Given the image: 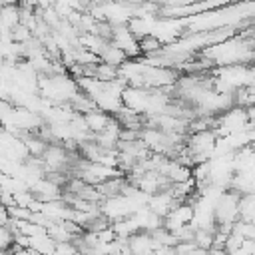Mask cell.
Instances as JSON below:
<instances>
[{
  "instance_id": "9c48e42d",
  "label": "cell",
  "mask_w": 255,
  "mask_h": 255,
  "mask_svg": "<svg viewBox=\"0 0 255 255\" xmlns=\"http://www.w3.org/2000/svg\"><path fill=\"white\" fill-rule=\"evenodd\" d=\"M98 58H100V62H106V64H112V66H118V68L128 60L126 52L122 48H118L114 42H110V40L104 44V48H102Z\"/></svg>"
},
{
  "instance_id": "7c38bea8",
  "label": "cell",
  "mask_w": 255,
  "mask_h": 255,
  "mask_svg": "<svg viewBox=\"0 0 255 255\" xmlns=\"http://www.w3.org/2000/svg\"><path fill=\"white\" fill-rule=\"evenodd\" d=\"M251 74H253V86H255V62L251 64Z\"/></svg>"
},
{
  "instance_id": "ba28073f",
  "label": "cell",
  "mask_w": 255,
  "mask_h": 255,
  "mask_svg": "<svg viewBox=\"0 0 255 255\" xmlns=\"http://www.w3.org/2000/svg\"><path fill=\"white\" fill-rule=\"evenodd\" d=\"M84 120H86V126H88V129L92 133H100L114 122V116L104 112V110H100V108H94V110L84 114Z\"/></svg>"
},
{
  "instance_id": "6da1fadb",
  "label": "cell",
  "mask_w": 255,
  "mask_h": 255,
  "mask_svg": "<svg viewBox=\"0 0 255 255\" xmlns=\"http://www.w3.org/2000/svg\"><path fill=\"white\" fill-rule=\"evenodd\" d=\"M205 56L213 68L231 66V64H253L255 62V40L243 34H235L219 44L207 46L199 52Z\"/></svg>"
},
{
  "instance_id": "30bf717a",
  "label": "cell",
  "mask_w": 255,
  "mask_h": 255,
  "mask_svg": "<svg viewBox=\"0 0 255 255\" xmlns=\"http://www.w3.org/2000/svg\"><path fill=\"white\" fill-rule=\"evenodd\" d=\"M30 249H34V251H38V253H42V255H52L54 251H56V241L48 235V231L46 233H42V235H34V237H30Z\"/></svg>"
},
{
  "instance_id": "277c9868",
  "label": "cell",
  "mask_w": 255,
  "mask_h": 255,
  "mask_svg": "<svg viewBox=\"0 0 255 255\" xmlns=\"http://www.w3.org/2000/svg\"><path fill=\"white\" fill-rule=\"evenodd\" d=\"M249 128H251V122H249L247 110L241 106H231L229 110L221 112L213 126L217 135H231V133H237Z\"/></svg>"
},
{
  "instance_id": "4fadbf2b",
  "label": "cell",
  "mask_w": 255,
  "mask_h": 255,
  "mask_svg": "<svg viewBox=\"0 0 255 255\" xmlns=\"http://www.w3.org/2000/svg\"><path fill=\"white\" fill-rule=\"evenodd\" d=\"M253 151H255V143H253Z\"/></svg>"
},
{
  "instance_id": "52a82bcc",
  "label": "cell",
  "mask_w": 255,
  "mask_h": 255,
  "mask_svg": "<svg viewBox=\"0 0 255 255\" xmlns=\"http://www.w3.org/2000/svg\"><path fill=\"white\" fill-rule=\"evenodd\" d=\"M179 201L173 197V193L169 191V187L167 189H161V191H157V193H153V195H149V201H147V207L153 211V213H157L159 217H165L175 205H177Z\"/></svg>"
},
{
  "instance_id": "3957f363",
  "label": "cell",
  "mask_w": 255,
  "mask_h": 255,
  "mask_svg": "<svg viewBox=\"0 0 255 255\" xmlns=\"http://www.w3.org/2000/svg\"><path fill=\"white\" fill-rule=\"evenodd\" d=\"M239 193L233 189H225L223 195L215 203V221L217 229L223 233H229L233 223L239 219Z\"/></svg>"
},
{
  "instance_id": "8fae6325",
  "label": "cell",
  "mask_w": 255,
  "mask_h": 255,
  "mask_svg": "<svg viewBox=\"0 0 255 255\" xmlns=\"http://www.w3.org/2000/svg\"><path fill=\"white\" fill-rule=\"evenodd\" d=\"M247 110V116H249V122H251V128L255 126V104L253 106H249V108H245Z\"/></svg>"
},
{
  "instance_id": "5b68a950",
  "label": "cell",
  "mask_w": 255,
  "mask_h": 255,
  "mask_svg": "<svg viewBox=\"0 0 255 255\" xmlns=\"http://www.w3.org/2000/svg\"><path fill=\"white\" fill-rule=\"evenodd\" d=\"M110 42H114L118 48H122L126 52L128 58H139L141 50H139V40L133 36V32L126 26H114L112 28V38Z\"/></svg>"
},
{
  "instance_id": "8992f818",
  "label": "cell",
  "mask_w": 255,
  "mask_h": 255,
  "mask_svg": "<svg viewBox=\"0 0 255 255\" xmlns=\"http://www.w3.org/2000/svg\"><path fill=\"white\" fill-rule=\"evenodd\" d=\"M193 219V203L191 201H179L165 217H163V227L167 231H177L185 225H189Z\"/></svg>"
},
{
  "instance_id": "7a4b0ae2",
  "label": "cell",
  "mask_w": 255,
  "mask_h": 255,
  "mask_svg": "<svg viewBox=\"0 0 255 255\" xmlns=\"http://www.w3.org/2000/svg\"><path fill=\"white\" fill-rule=\"evenodd\" d=\"M215 143H217V133L213 128L189 131V135L185 139V147H187V153L191 155L193 163H203V161L211 159L213 151H215Z\"/></svg>"
}]
</instances>
